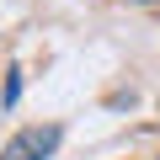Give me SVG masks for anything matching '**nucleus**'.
I'll return each instance as SVG.
<instances>
[{"label":"nucleus","instance_id":"nucleus-3","mask_svg":"<svg viewBox=\"0 0 160 160\" xmlns=\"http://www.w3.org/2000/svg\"><path fill=\"white\" fill-rule=\"evenodd\" d=\"M133 6H155V0H133Z\"/></svg>","mask_w":160,"mask_h":160},{"label":"nucleus","instance_id":"nucleus-2","mask_svg":"<svg viewBox=\"0 0 160 160\" xmlns=\"http://www.w3.org/2000/svg\"><path fill=\"white\" fill-rule=\"evenodd\" d=\"M16 96H22V69H11V80H6V107H16Z\"/></svg>","mask_w":160,"mask_h":160},{"label":"nucleus","instance_id":"nucleus-1","mask_svg":"<svg viewBox=\"0 0 160 160\" xmlns=\"http://www.w3.org/2000/svg\"><path fill=\"white\" fill-rule=\"evenodd\" d=\"M59 139H64V128L59 123H38V128H22L6 149H0V160H48L53 149H59Z\"/></svg>","mask_w":160,"mask_h":160}]
</instances>
